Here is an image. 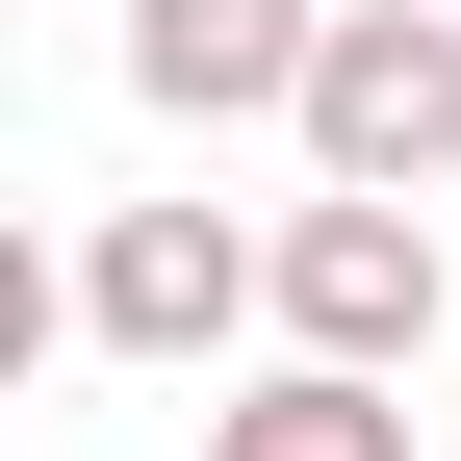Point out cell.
<instances>
[{
  "mask_svg": "<svg viewBox=\"0 0 461 461\" xmlns=\"http://www.w3.org/2000/svg\"><path fill=\"white\" fill-rule=\"evenodd\" d=\"M333 0H129V103L154 129H308Z\"/></svg>",
  "mask_w": 461,
  "mask_h": 461,
  "instance_id": "obj_4",
  "label": "cell"
},
{
  "mask_svg": "<svg viewBox=\"0 0 461 461\" xmlns=\"http://www.w3.org/2000/svg\"><path fill=\"white\" fill-rule=\"evenodd\" d=\"M205 461H411V384H359V359H282V384H230Z\"/></svg>",
  "mask_w": 461,
  "mask_h": 461,
  "instance_id": "obj_5",
  "label": "cell"
},
{
  "mask_svg": "<svg viewBox=\"0 0 461 461\" xmlns=\"http://www.w3.org/2000/svg\"><path fill=\"white\" fill-rule=\"evenodd\" d=\"M257 308H282V230H230V205H103L77 230V333L103 359H230Z\"/></svg>",
  "mask_w": 461,
  "mask_h": 461,
  "instance_id": "obj_3",
  "label": "cell"
},
{
  "mask_svg": "<svg viewBox=\"0 0 461 461\" xmlns=\"http://www.w3.org/2000/svg\"><path fill=\"white\" fill-rule=\"evenodd\" d=\"M436 205H359V180H308L282 205V359H359V384H411L436 359Z\"/></svg>",
  "mask_w": 461,
  "mask_h": 461,
  "instance_id": "obj_2",
  "label": "cell"
},
{
  "mask_svg": "<svg viewBox=\"0 0 461 461\" xmlns=\"http://www.w3.org/2000/svg\"><path fill=\"white\" fill-rule=\"evenodd\" d=\"M308 180H359V205H436V180H461V0H333V51H308Z\"/></svg>",
  "mask_w": 461,
  "mask_h": 461,
  "instance_id": "obj_1",
  "label": "cell"
}]
</instances>
